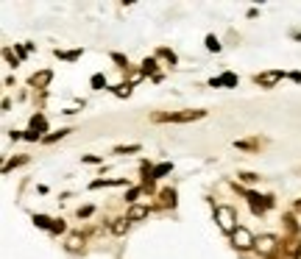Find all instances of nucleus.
Segmentation results:
<instances>
[{
    "label": "nucleus",
    "mask_w": 301,
    "mask_h": 259,
    "mask_svg": "<svg viewBox=\"0 0 301 259\" xmlns=\"http://www.w3.org/2000/svg\"><path fill=\"white\" fill-rule=\"evenodd\" d=\"M206 117L204 109H184V111H170V114H153V123H193Z\"/></svg>",
    "instance_id": "nucleus-1"
},
{
    "label": "nucleus",
    "mask_w": 301,
    "mask_h": 259,
    "mask_svg": "<svg viewBox=\"0 0 301 259\" xmlns=\"http://www.w3.org/2000/svg\"><path fill=\"white\" fill-rule=\"evenodd\" d=\"M215 220L226 234H234V228H237V212L232 207H226V204H221V207H215Z\"/></svg>",
    "instance_id": "nucleus-2"
},
{
    "label": "nucleus",
    "mask_w": 301,
    "mask_h": 259,
    "mask_svg": "<svg viewBox=\"0 0 301 259\" xmlns=\"http://www.w3.org/2000/svg\"><path fill=\"white\" fill-rule=\"evenodd\" d=\"M232 245L237 251H251V248H257V237H254L245 226H237L234 234H232Z\"/></svg>",
    "instance_id": "nucleus-3"
},
{
    "label": "nucleus",
    "mask_w": 301,
    "mask_h": 259,
    "mask_svg": "<svg viewBox=\"0 0 301 259\" xmlns=\"http://www.w3.org/2000/svg\"><path fill=\"white\" fill-rule=\"evenodd\" d=\"M276 248H279V237H276V234H259L257 237V251L262 256L276 254Z\"/></svg>",
    "instance_id": "nucleus-4"
},
{
    "label": "nucleus",
    "mask_w": 301,
    "mask_h": 259,
    "mask_svg": "<svg viewBox=\"0 0 301 259\" xmlns=\"http://www.w3.org/2000/svg\"><path fill=\"white\" fill-rule=\"evenodd\" d=\"M282 78H285V73H282V70H270V73H259V75H254V81H257V84L262 87V90H273V87L279 84Z\"/></svg>",
    "instance_id": "nucleus-5"
},
{
    "label": "nucleus",
    "mask_w": 301,
    "mask_h": 259,
    "mask_svg": "<svg viewBox=\"0 0 301 259\" xmlns=\"http://www.w3.org/2000/svg\"><path fill=\"white\" fill-rule=\"evenodd\" d=\"M148 207H145V204H131V207H128V212H126V217H128V220H143V217H148Z\"/></svg>",
    "instance_id": "nucleus-6"
},
{
    "label": "nucleus",
    "mask_w": 301,
    "mask_h": 259,
    "mask_svg": "<svg viewBox=\"0 0 301 259\" xmlns=\"http://www.w3.org/2000/svg\"><path fill=\"white\" fill-rule=\"evenodd\" d=\"M50 78H53V73H50V70H42V73H34V75H31V87H37V90H45V87L50 84Z\"/></svg>",
    "instance_id": "nucleus-7"
},
{
    "label": "nucleus",
    "mask_w": 301,
    "mask_h": 259,
    "mask_svg": "<svg viewBox=\"0 0 301 259\" xmlns=\"http://www.w3.org/2000/svg\"><path fill=\"white\" fill-rule=\"evenodd\" d=\"M209 84L212 87H237V75H234V73H223L221 78H212Z\"/></svg>",
    "instance_id": "nucleus-8"
},
{
    "label": "nucleus",
    "mask_w": 301,
    "mask_h": 259,
    "mask_svg": "<svg viewBox=\"0 0 301 259\" xmlns=\"http://www.w3.org/2000/svg\"><path fill=\"white\" fill-rule=\"evenodd\" d=\"M170 170H173V164H170V162H162V164H156V167H153L151 170V176H145V179H162V176H168L170 173Z\"/></svg>",
    "instance_id": "nucleus-9"
},
{
    "label": "nucleus",
    "mask_w": 301,
    "mask_h": 259,
    "mask_svg": "<svg viewBox=\"0 0 301 259\" xmlns=\"http://www.w3.org/2000/svg\"><path fill=\"white\" fill-rule=\"evenodd\" d=\"M128 226H131V220H128V217H123V220H115V223H112V234L123 237V234L128 232Z\"/></svg>",
    "instance_id": "nucleus-10"
},
{
    "label": "nucleus",
    "mask_w": 301,
    "mask_h": 259,
    "mask_svg": "<svg viewBox=\"0 0 301 259\" xmlns=\"http://www.w3.org/2000/svg\"><path fill=\"white\" fill-rule=\"evenodd\" d=\"M81 245H84V237H81V234H70L67 237V248L70 251H81Z\"/></svg>",
    "instance_id": "nucleus-11"
},
{
    "label": "nucleus",
    "mask_w": 301,
    "mask_h": 259,
    "mask_svg": "<svg viewBox=\"0 0 301 259\" xmlns=\"http://www.w3.org/2000/svg\"><path fill=\"white\" fill-rule=\"evenodd\" d=\"M159 198H162L165 207H176V190H162V192H159Z\"/></svg>",
    "instance_id": "nucleus-12"
},
{
    "label": "nucleus",
    "mask_w": 301,
    "mask_h": 259,
    "mask_svg": "<svg viewBox=\"0 0 301 259\" xmlns=\"http://www.w3.org/2000/svg\"><path fill=\"white\" fill-rule=\"evenodd\" d=\"M70 134V128H59V131H53V134H48V137L42 139V142H56V139H62V137H67Z\"/></svg>",
    "instance_id": "nucleus-13"
},
{
    "label": "nucleus",
    "mask_w": 301,
    "mask_h": 259,
    "mask_svg": "<svg viewBox=\"0 0 301 259\" xmlns=\"http://www.w3.org/2000/svg\"><path fill=\"white\" fill-rule=\"evenodd\" d=\"M34 223H37L39 228H48V232H50V226H53V220H50V217H45V215H34Z\"/></svg>",
    "instance_id": "nucleus-14"
},
{
    "label": "nucleus",
    "mask_w": 301,
    "mask_h": 259,
    "mask_svg": "<svg viewBox=\"0 0 301 259\" xmlns=\"http://www.w3.org/2000/svg\"><path fill=\"white\" fill-rule=\"evenodd\" d=\"M25 162H28V156H14V159H9V162H6V167H3V170L9 173L11 167H17V164H25Z\"/></svg>",
    "instance_id": "nucleus-15"
},
{
    "label": "nucleus",
    "mask_w": 301,
    "mask_h": 259,
    "mask_svg": "<svg viewBox=\"0 0 301 259\" xmlns=\"http://www.w3.org/2000/svg\"><path fill=\"white\" fill-rule=\"evenodd\" d=\"M137 151H143L140 145H117L115 154H137Z\"/></svg>",
    "instance_id": "nucleus-16"
},
{
    "label": "nucleus",
    "mask_w": 301,
    "mask_h": 259,
    "mask_svg": "<svg viewBox=\"0 0 301 259\" xmlns=\"http://www.w3.org/2000/svg\"><path fill=\"white\" fill-rule=\"evenodd\" d=\"M31 131H45V117H31Z\"/></svg>",
    "instance_id": "nucleus-17"
},
{
    "label": "nucleus",
    "mask_w": 301,
    "mask_h": 259,
    "mask_svg": "<svg viewBox=\"0 0 301 259\" xmlns=\"http://www.w3.org/2000/svg\"><path fill=\"white\" fill-rule=\"evenodd\" d=\"M156 56H162V59H168L170 64H176V53H173V50H168V48H159V50H156Z\"/></svg>",
    "instance_id": "nucleus-18"
},
{
    "label": "nucleus",
    "mask_w": 301,
    "mask_h": 259,
    "mask_svg": "<svg viewBox=\"0 0 301 259\" xmlns=\"http://www.w3.org/2000/svg\"><path fill=\"white\" fill-rule=\"evenodd\" d=\"M128 92H131V84H120V87H115V95H117V98H128Z\"/></svg>",
    "instance_id": "nucleus-19"
},
{
    "label": "nucleus",
    "mask_w": 301,
    "mask_h": 259,
    "mask_svg": "<svg viewBox=\"0 0 301 259\" xmlns=\"http://www.w3.org/2000/svg\"><path fill=\"white\" fill-rule=\"evenodd\" d=\"M234 145H237V148H243V151H254V148H257V142H254V139H237Z\"/></svg>",
    "instance_id": "nucleus-20"
},
{
    "label": "nucleus",
    "mask_w": 301,
    "mask_h": 259,
    "mask_svg": "<svg viewBox=\"0 0 301 259\" xmlns=\"http://www.w3.org/2000/svg\"><path fill=\"white\" fill-rule=\"evenodd\" d=\"M56 56H59V59H67V62H73V59H78V56H81V50H70V53L56 50Z\"/></svg>",
    "instance_id": "nucleus-21"
},
{
    "label": "nucleus",
    "mask_w": 301,
    "mask_h": 259,
    "mask_svg": "<svg viewBox=\"0 0 301 259\" xmlns=\"http://www.w3.org/2000/svg\"><path fill=\"white\" fill-rule=\"evenodd\" d=\"M153 70H156V59H145V62H143V73L148 75V73H153Z\"/></svg>",
    "instance_id": "nucleus-22"
},
{
    "label": "nucleus",
    "mask_w": 301,
    "mask_h": 259,
    "mask_svg": "<svg viewBox=\"0 0 301 259\" xmlns=\"http://www.w3.org/2000/svg\"><path fill=\"white\" fill-rule=\"evenodd\" d=\"M112 62H115V64H120V67H128V59L123 56V53H112Z\"/></svg>",
    "instance_id": "nucleus-23"
},
{
    "label": "nucleus",
    "mask_w": 301,
    "mask_h": 259,
    "mask_svg": "<svg viewBox=\"0 0 301 259\" xmlns=\"http://www.w3.org/2000/svg\"><path fill=\"white\" fill-rule=\"evenodd\" d=\"M206 48H209V50H221V42H217V37H206Z\"/></svg>",
    "instance_id": "nucleus-24"
},
{
    "label": "nucleus",
    "mask_w": 301,
    "mask_h": 259,
    "mask_svg": "<svg viewBox=\"0 0 301 259\" xmlns=\"http://www.w3.org/2000/svg\"><path fill=\"white\" fill-rule=\"evenodd\" d=\"M64 228H67V226H64V220H53L50 232H53V234H64Z\"/></svg>",
    "instance_id": "nucleus-25"
},
{
    "label": "nucleus",
    "mask_w": 301,
    "mask_h": 259,
    "mask_svg": "<svg viewBox=\"0 0 301 259\" xmlns=\"http://www.w3.org/2000/svg\"><path fill=\"white\" fill-rule=\"evenodd\" d=\"M100 87H106V78L103 75H92V90H100Z\"/></svg>",
    "instance_id": "nucleus-26"
},
{
    "label": "nucleus",
    "mask_w": 301,
    "mask_h": 259,
    "mask_svg": "<svg viewBox=\"0 0 301 259\" xmlns=\"http://www.w3.org/2000/svg\"><path fill=\"white\" fill-rule=\"evenodd\" d=\"M240 179H243L245 184H254V181H259V176L257 173H240Z\"/></svg>",
    "instance_id": "nucleus-27"
},
{
    "label": "nucleus",
    "mask_w": 301,
    "mask_h": 259,
    "mask_svg": "<svg viewBox=\"0 0 301 259\" xmlns=\"http://www.w3.org/2000/svg\"><path fill=\"white\" fill-rule=\"evenodd\" d=\"M137 195H140V187H131V190L126 192V201H137Z\"/></svg>",
    "instance_id": "nucleus-28"
},
{
    "label": "nucleus",
    "mask_w": 301,
    "mask_h": 259,
    "mask_svg": "<svg viewBox=\"0 0 301 259\" xmlns=\"http://www.w3.org/2000/svg\"><path fill=\"white\" fill-rule=\"evenodd\" d=\"M285 223H287L290 232H296V217H293V215H285Z\"/></svg>",
    "instance_id": "nucleus-29"
},
{
    "label": "nucleus",
    "mask_w": 301,
    "mask_h": 259,
    "mask_svg": "<svg viewBox=\"0 0 301 259\" xmlns=\"http://www.w3.org/2000/svg\"><path fill=\"white\" fill-rule=\"evenodd\" d=\"M22 137H25L28 142H37V139H39V131H25V134H22Z\"/></svg>",
    "instance_id": "nucleus-30"
},
{
    "label": "nucleus",
    "mask_w": 301,
    "mask_h": 259,
    "mask_svg": "<svg viewBox=\"0 0 301 259\" xmlns=\"http://www.w3.org/2000/svg\"><path fill=\"white\" fill-rule=\"evenodd\" d=\"M92 215V207H81L78 209V217H90Z\"/></svg>",
    "instance_id": "nucleus-31"
},
{
    "label": "nucleus",
    "mask_w": 301,
    "mask_h": 259,
    "mask_svg": "<svg viewBox=\"0 0 301 259\" xmlns=\"http://www.w3.org/2000/svg\"><path fill=\"white\" fill-rule=\"evenodd\" d=\"M84 162H87V164H98L100 159H98V156H84Z\"/></svg>",
    "instance_id": "nucleus-32"
},
{
    "label": "nucleus",
    "mask_w": 301,
    "mask_h": 259,
    "mask_svg": "<svg viewBox=\"0 0 301 259\" xmlns=\"http://www.w3.org/2000/svg\"><path fill=\"white\" fill-rule=\"evenodd\" d=\"M296 259H301V243H298V251H296Z\"/></svg>",
    "instance_id": "nucleus-33"
},
{
    "label": "nucleus",
    "mask_w": 301,
    "mask_h": 259,
    "mask_svg": "<svg viewBox=\"0 0 301 259\" xmlns=\"http://www.w3.org/2000/svg\"><path fill=\"white\" fill-rule=\"evenodd\" d=\"M296 212H301V201H296Z\"/></svg>",
    "instance_id": "nucleus-34"
}]
</instances>
